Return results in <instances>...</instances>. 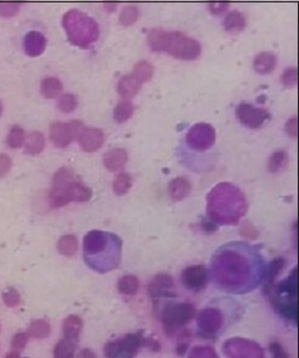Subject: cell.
<instances>
[{
	"instance_id": "cell-1",
	"label": "cell",
	"mask_w": 299,
	"mask_h": 358,
	"mask_svg": "<svg viewBox=\"0 0 299 358\" xmlns=\"http://www.w3.org/2000/svg\"><path fill=\"white\" fill-rule=\"evenodd\" d=\"M206 200L208 215L218 223H237L247 211L246 196L231 183H218L208 194Z\"/></svg>"
},
{
	"instance_id": "cell-2",
	"label": "cell",
	"mask_w": 299,
	"mask_h": 358,
	"mask_svg": "<svg viewBox=\"0 0 299 358\" xmlns=\"http://www.w3.org/2000/svg\"><path fill=\"white\" fill-rule=\"evenodd\" d=\"M92 189L83 184L72 169L62 167L52 178V189L49 191V204L52 209H59L71 201H88L92 198Z\"/></svg>"
},
{
	"instance_id": "cell-3",
	"label": "cell",
	"mask_w": 299,
	"mask_h": 358,
	"mask_svg": "<svg viewBox=\"0 0 299 358\" xmlns=\"http://www.w3.org/2000/svg\"><path fill=\"white\" fill-rule=\"evenodd\" d=\"M64 28L68 39L80 48H88L98 40L99 26L94 18L80 10H70L64 15Z\"/></svg>"
},
{
	"instance_id": "cell-4",
	"label": "cell",
	"mask_w": 299,
	"mask_h": 358,
	"mask_svg": "<svg viewBox=\"0 0 299 358\" xmlns=\"http://www.w3.org/2000/svg\"><path fill=\"white\" fill-rule=\"evenodd\" d=\"M164 51L180 60H196L202 54V45L194 38L175 30L168 33Z\"/></svg>"
},
{
	"instance_id": "cell-5",
	"label": "cell",
	"mask_w": 299,
	"mask_h": 358,
	"mask_svg": "<svg viewBox=\"0 0 299 358\" xmlns=\"http://www.w3.org/2000/svg\"><path fill=\"white\" fill-rule=\"evenodd\" d=\"M215 129L209 123H196L190 127L187 132L186 141L190 149L194 151H206L215 143Z\"/></svg>"
},
{
	"instance_id": "cell-6",
	"label": "cell",
	"mask_w": 299,
	"mask_h": 358,
	"mask_svg": "<svg viewBox=\"0 0 299 358\" xmlns=\"http://www.w3.org/2000/svg\"><path fill=\"white\" fill-rule=\"evenodd\" d=\"M194 316V309L190 305H170L164 311V326L168 334L184 326Z\"/></svg>"
},
{
	"instance_id": "cell-7",
	"label": "cell",
	"mask_w": 299,
	"mask_h": 358,
	"mask_svg": "<svg viewBox=\"0 0 299 358\" xmlns=\"http://www.w3.org/2000/svg\"><path fill=\"white\" fill-rule=\"evenodd\" d=\"M236 116L240 119L243 126L248 128H260L265 122L271 118L270 112L268 110L256 107L254 105L248 104V102H242L237 106Z\"/></svg>"
},
{
	"instance_id": "cell-8",
	"label": "cell",
	"mask_w": 299,
	"mask_h": 358,
	"mask_svg": "<svg viewBox=\"0 0 299 358\" xmlns=\"http://www.w3.org/2000/svg\"><path fill=\"white\" fill-rule=\"evenodd\" d=\"M182 282L184 287L190 290H200L206 287L208 273L204 266H192L184 269L182 274Z\"/></svg>"
},
{
	"instance_id": "cell-9",
	"label": "cell",
	"mask_w": 299,
	"mask_h": 358,
	"mask_svg": "<svg viewBox=\"0 0 299 358\" xmlns=\"http://www.w3.org/2000/svg\"><path fill=\"white\" fill-rule=\"evenodd\" d=\"M105 140L103 130L98 128H86L78 138L80 146L86 152H94L103 146Z\"/></svg>"
},
{
	"instance_id": "cell-10",
	"label": "cell",
	"mask_w": 299,
	"mask_h": 358,
	"mask_svg": "<svg viewBox=\"0 0 299 358\" xmlns=\"http://www.w3.org/2000/svg\"><path fill=\"white\" fill-rule=\"evenodd\" d=\"M46 46V39L40 32L37 30H31L26 34L24 40V48L26 54L31 57L40 56L43 54Z\"/></svg>"
},
{
	"instance_id": "cell-11",
	"label": "cell",
	"mask_w": 299,
	"mask_h": 358,
	"mask_svg": "<svg viewBox=\"0 0 299 358\" xmlns=\"http://www.w3.org/2000/svg\"><path fill=\"white\" fill-rule=\"evenodd\" d=\"M127 160H128V154H127L126 150L121 148L109 150L103 157L105 168L110 172L120 171L121 168L124 167V165L127 163Z\"/></svg>"
},
{
	"instance_id": "cell-12",
	"label": "cell",
	"mask_w": 299,
	"mask_h": 358,
	"mask_svg": "<svg viewBox=\"0 0 299 358\" xmlns=\"http://www.w3.org/2000/svg\"><path fill=\"white\" fill-rule=\"evenodd\" d=\"M140 87H142V83L138 82L132 74H126L118 79V93L124 100H130L137 95L138 91L140 90Z\"/></svg>"
},
{
	"instance_id": "cell-13",
	"label": "cell",
	"mask_w": 299,
	"mask_h": 358,
	"mask_svg": "<svg viewBox=\"0 0 299 358\" xmlns=\"http://www.w3.org/2000/svg\"><path fill=\"white\" fill-rule=\"evenodd\" d=\"M192 191V184L184 177H177L168 184V195L174 201H181L186 199Z\"/></svg>"
},
{
	"instance_id": "cell-14",
	"label": "cell",
	"mask_w": 299,
	"mask_h": 358,
	"mask_svg": "<svg viewBox=\"0 0 299 358\" xmlns=\"http://www.w3.org/2000/svg\"><path fill=\"white\" fill-rule=\"evenodd\" d=\"M50 139L58 148H66L72 141L68 123L55 122L50 126Z\"/></svg>"
},
{
	"instance_id": "cell-15",
	"label": "cell",
	"mask_w": 299,
	"mask_h": 358,
	"mask_svg": "<svg viewBox=\"0 0 299 358\" xmlns=\"http://www.w3.org/2000/svg\"><path fill=\"white\" fill-rule=\"evenodd\" d=\"M276 62H278V59H276L275 54L270 51H262L259 52L254 59L253 67L256 72L260 74H268L275 70Z\"/></svg>"
},
{
	"instance_id": "cell-16",
	"label": "cell",
	"mask_w": 299,
	"mask_h": 358,
	"mask_svg": "<svg viewBox=\"0 0 299 358\" xmlns=\"http://www.w3.org/2000/svg\"><path fill=\"white\" fill-rule=\"evenodd\" d=\"M246 24H247V21H246L244 15L237 10L227 13L225 20H224V27L227 32L232 33V34L242 32L246 28Z\"/></svg>"
},
{
	"instance_id": "cell-17",
	"label": "cell",
	"mask_w": 299,
	"mask_h": 358,
	"mask_svg": "<svg viewBox=\"0 0 299 358\" xmlns=\"http://www.w3.org/2000/svg\"><path fill=\"white\" fill-rule=\"evenodd\" d=\"M62 80L55 78V77H48V78L42 80L40 93L44 98L54 99L62 93Z\"/></svg>"
},
{
	"instance_id": "cell-18",
	"label": "cell",
	"mask_w": 299,
	"mask_h": 358,
	"mask_svg": "<svg viewBox=\"0 0 299 358\" xmlns=\"http://www.w3.org/2000/svg\"><path fill=\"white\" fill-rule=\"evenodd\" d=\"M132 76L140 83L149 82L154 76V66L152 65L149 61L146 60L138 61V62L134 66Z\"/></svg>"
},
{
	"instance_id": "cell-19",
	"label": "cell",
	"mask_w": 299,
	"mask_h": 358,
	"mask_svg": "<svg viewBox=\"0 0 299 358\" xmlns=\"http://www.w3.org/2000/svg\"><path fill=\"white\" fill-rule=\"evenodd\" d=\"M46 146V138L40 132H32L24 141V150L28 155H38Z\"/></svg>"
},
{
	"instance_id": "cell-20",
	"label": "cell",
	"mask_w": 299,
	"mask_h": 358,
	"mask_svg": "<svg viewBox=\"0 0 299 358\" xmlns=\"http://www.w3.org/2000/svg\"><path fill=\"white\" fill-rule=\"evenodd\" d=\"M168 30L156 27L149 32L148 44L154 51H164L166 39H168Z\"/></svg>"
},
{
	"instance_id": "cell-21",
	"label": "cell",
	"mask_w": 299,
	"mask_h": 358,
	"mask_svg": "<svg viewBox=\"0 0 299 358\" xmlns=\"http://www.w3.org/2000/svg\"><path fill=\"white\" fill-rule=\"evenodd\" d=\"M81 328H82L81 319L76 317V316H70V317L64 322V334H65V339L77 343Z\"/></svg>"
},
{
	"instance_id": "cell-22",
	"label": "cell",
	"mask_w": 299,
	"mask_h": 358,
	"mask_svg": "<svg viewBox=\"0 0 299 358\" xmlns=\"http://www.w3.org/2000/svg\"><path fill=\"white\" fill-rule=\"evenodd\" d=\"M134 112V106L131 100H122L116 105L115 110H114V119L118 123H124V122L128 121L132 117Z\"/></svg>"
},
{
	"instance_id": "cell-23",
	"label": "cell",
	"mask_w": 299,
	"mask_h": 358,
	"mask_svg": "<svg viewBox=\"0 0 299 358\" xmlns=\"http://www.w3.org/2000/svg\"><path fill=\"white\" fill-rule=\"evenodd\" d=\"M171 288H172V282H171L170 277L166 276V274H159L150 283L149 291L153 296H160L164 295L165 291H168V289Z\"/></svg>"
},
{
	"instance_id": "cell-24",
	"label": "cell",
	"mask_w": 299,
	"mask_h": 358,
	"mask_svg": "<svg viewBox=\"0 0 299 358\" xmlns=\"http://www.w3.org/2000/svg\"><path fill=\"white\" fill-rule=\"evenodd\" d=\"M78 249V243L74 235H64L58 243V250L64 256H74Z\"/></svg>"
},
{
	"instance_id": "cell-25",
	"label": "cell",
	"mask_w": 299,
	"mask_h": 358,
	"mask_svg": "<svg viewBox=\"0 0 299 358\" xmlns=\"http://www.w3.org/2000/svg\"><path fill=\"white\" fill-rule=\"evenodd\" d=\"M132 184H134V178L128 173H120L114 180L112 190L116 195L122 196L131 189Z\"/></svg>"
},
{
	"instance_id": "cell-26",
	"label": "cell",
	"mask_w": 299,
	"mask_h": 358,
	"mask_svg": "<svg viewBox=\"0 0 299 358\" xmlns=\"http://www.w3.org/2000/svg\"><path fill=\"white\" fill-rule=\"evenodd\" d=\"M287 161H288L287 152L284 151V150H278V151L274 152V154L270 156V159H268V171L272 172V173L280 172L281 169L284 168V166L287 165Z\"/></svg>"
},
{
	"instance_id": "cell-27",
	"label": "cell",
	"mask_w": 299,
	"mask_h": 358,
	"mask_svg": "<svg viewBox=\"0 0 299 358\" xmlns=\"http://www.w3.org/2000/svg\"><path fill=\"white\" fill-rule=\"evenodd\" d=\"M284 267V259H275L272 262L270 263V267H268L266 279H265V291L268 293V291L272 289V284L275 282L276 277L278 276L280 272L282 271V268Z\"/></svg>"
},
{
	"instance_id": "cell-28",
	"label": "cell",
	"mask_w": 299,
	"mask_h": 358,
	"mask_svg": "<svg viewBox=\"0 0 299 358\" xmlns=\"http://www.w3.org/2000/svg\"><path fill=\"white\" fill-rule=\"evenodd\" d=\"M77 343L64 338L56 345L54 351L55 358H74V349Z\"/></svg>"
},
{
	"instance_id": "cell-29",
	"label": "cell",
	"mask_w": 299,
	"mask_h": 358,
	"mask_svg": "<svg viewBox=\"0 0 299 358\" xmlns=\"http://www.w3.org/2000/svg\"><path fill=\"white\" fill-rule=\"evenodd\" d=\"M26 141V133L18 126H14L10 129L9 135H8V145L12 149H18L24 145Z\"/></svg>"
},
{
	"instance_id": "cell-30",
	"label": "cell",
	"mask_w": 299,
	"mask_h": 358,
	"mask_svg": "<svg viewBox=\"0 0 299 358\" xmlns=\"http://www.w3.org/2000/svg\"><path fill=\"white\" fill-rule=\"evenodd\" d=\"M138 15H140V12H138L137 6H134V5H127L126 7H124V9L121 10L118 20H120V23L122 24V26L128 27L132 26V24L138 20Z\"/></svg>"
},
{
	"instance_id": "cell-31",
	"label": "cell",
	"mask_w": 299,
	"mask_h": 358,
	"mask_svg": "<svg viewBox=\"0 0 299 358\" xmlns=\"http://www.w3.org/2000/svg\"><path fill=\"white\" fill-rule=\"evenodd\" d=\"M138 279L134 276L122 277L118 282V290L122 294H136L138 289Z\"/></svg>"
},
{
	"instance_id": "cell-32",
	"label": "cell",
	"mask_w": 299,
	"mask_h": 358,
	"mask_svg": "<svg viewBox=\"0 0 299 358\" xmlns=\"http://www.w3.org/2000/svg\"><path fill=\"white\" fill-rule=\"evenodd\" d=\"M58 107H59L60 111L65 113L72 112L77 107V98L74 94H64V95L60 96Z\"/></svg>"
},
{
	"instance_id": "cell-33",
	"label": "cell",
	"mask_w": 299,
	"mask_h": 358,
	"mask_svg": "<svg viewBox=\"0 0 299 358\" xmlns=\"http://www.w3.org/2000/svg\"><path fill=\"white\" fill-rule=\"evenodd\" d=\"M49 332H50L49 324L43 321L33 322L28 330L30 335L33 338H44L49 334Z\"/></svg>"
},
{
	"instance_id": "cell-34",
	"label": "cell",
	"mask_w": 299,
	"mask_h": 358,
	"mask_svg": "<svg viewBox=\"0 0 299 358\" xmlns=\"http://www.w3.org/2000/svg\"><path fill=\"white\" fill-rule=\"evenodd\" d=\"M281 82L284 87L292 88L297 85L298 82V71L297 67H288L282 73Z\"/></svg>"
},
{
	"instance_id": "cell-35",
	"label": "cell",
	"mask_w": 299,
	"mask_h": 358,
	"mask_svg": "<svg viewBox=\"0 0 299 358\" xmlns=\"http://www.w3.org/2000/svg\"><path fill=\"white\" fill-rule=\"evenodd\" d=\"M20 10V4L16 2H2L0 4V15L4 17H11V16L16 15Z\"/></svg>"
},
{
	"instance_id": "cell-36",
	"label": "cell",
	"mask_w": 299,
	"mask_h": 358,
	"mask_svg": "<svg viewBox=\"0 0 299 358\" xmlns=\"http://www.w3.org/2000/svg\"><path fill=\"white\" fill-rule=\"evenodd\" d=\"M68 130H70V135L72 138V140H78V138L81 137L83 130L86 129L84 124L82 123L81 121H71L68 123Z\"/></svg>"
},
{
	"instance_id": "cell-37",
	"label": "cell",
	"mask_w": 299,
	"mask_h": 358,
	"mask_svg": "<svg viewBox=\"0 0 299 358\" xmlns=\"http://www.w3.org/2000/svg\"><path fill=\"white\" fill-rule=\"evenodd\" d=\"M2 298H4L5 304L10 307L16 306V305L20 302V295H18L15 289H9V290L2 295Z\"/></svg>"
},
{
	"instance_id": "cell-38",
	"label": "cell",
	"mask_w": 299,
	"mask_h": 358,
	"mask_svg": "<svg viewBox=\"0 0 299 358\" xmlns=\"http://www.w3.org/2000/svg\"><path fill=\"white\" fill-rule=\"evenodd\" d=\"M11 169V159L6 154H0V178L6 176Z\"/></svg>"
},
{
	"instance_id": "cell-39",
	"label": "cell",
	"mask_w": 299,
	"mask_h": 358,
	"mask_svg": "<svg viewBox=\"0 0 299 358\" xmlns=\"http://www.w3.org/2000/svg\"><path fill=\"white\" fill-rule=\"evenodd\" d=\"M284 129H286V133L290 135V137L297 138V134H298V121H297V117L290 118L288 121H287Z\"/></svg>"
},
{
	"instance_id": "cell-40",
	"label": "cell",
	"mask_w": 299,
	"mask_h": 358,
	"mask_svg": "<svg viewBox=\"0 0 299 358\" xmlns=\"http://www.w3.org/2000/svg\"><path fill=\"white\" fill-rule=\"evenodd\" d=\"M270 352L272 354V358H290L288 354H287V352L284 350V348L278 343L271 344Z\"/></svg>"
},
{
	"instance_id": "cell-41",
	"label": "cell",
	"mask_w": 299,
	"mask_h": 358,
	"mask_svg": "<svg viewBox=\"0 0 299 358\" xmlns=\"http://www.w3.org/2000/svg\"><path fill=\"white\" fill-rule=\"evenodd\" d=\"M208 6H209V10L212 13H214V15H221L224 11L228 9L230 2H210V4H208Z\"/></svg>"
},
{
	"instance_id": "cell-42",
	"label": "cell",
	"mask_w": 299,
	"mask_h": 358,
	"mask_svg": "<svg viewBox=\"0 0 299 358\" xmlns=\"http://www.w3.org/2000/svg\"><path fill=\"white\" fill-rule=\"evenodd\" d=\"M27 344L26 334H18L12 339V348L15 350H22Z\"/></svg>"
},
{
	"instance_id": "cell-43",
	"label": "cell",
	"mask_w": 299,
	"mask_h": 358,
	"mask_svg": "<svg viewBox=\"0 0 299 358\" xmlns=\"http://www.w3.org/2000/svg\"><path fill=\"white\" fill-rule=\"evenodd\" d=\"M202 226H203L204 230H206V232H208V233H212V232L214 233L215 230L218 229V227H216V224H215V222L208 221V219H206V218H203V221H202Z\"/></svg>"
},
{
	"instance_id": "cell-44",
	"label": "cell",
	"mask_w": 299,
	"mask_h": 358,
	"mask_svg": "<svg viewBox=\"0 0 299 358\" xmlns=\"http://www.w3.org/2000/svg\"><path fill=\"white\" fill-rule=\"evenodd\" d=\"M81 358H96V357L92 351H90V350H83L81 352Z\"/></svg>"
},
{
	"instance_id": "cell-45",
	"label": "cell",
	"mask_w": 299,
	"mask_h": 358,
	"mask_svg": "<svg viewBox=\"0 0 299 358\" xmlns=\"http://www.w3.org/2000/svg\"><path fill=\"white\" fill-rule=\"evenodd\" d=\"M116 5H118V4H115V2H112V4H108V2H106V4H104V6L106 7V9L109 11H114L116 9Z\"/></svg>"
},
{
	"instance_id": "cell-46",
	"label": "cell",
	"mask_w": 299,
	"mask_h": 358,
	"mask_svg": "<svg viewBox=\"0 0 299 358\" xmlns=\"http://www.w3.org/2000/svg\"><path fill=\"white\" fill-rule=\"evenodd\" d=\"M6 358H20V355L18 352H10L6 355Z\"/></svg>"
},
{
	"instance_id": "cell-47",
	"label": "cell",
	"mask_w": 299,
	"mask_h": 358,
	"mask_svg": "<svg viewBox=\"0 0 299 358\" xmlns=\"http://www.w3.org/2000/svg\"><path fill=\"white\" fill-rule=\"evenodd\" d=\"M2 102H0V116H2Z\"/></svg>"
}]
</instances>
